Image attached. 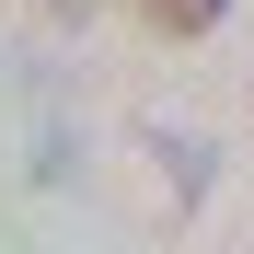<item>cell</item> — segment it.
Wrapping results in <instances>:
<instances>
[{"label":"cell","mask_w":254,"mask_h":254,"mask_svg":"<svg viewBox=\"0 0 254 254\" xmlns=\"http://www.w3.org/2000/svg\"><path fill=\"white\" fill-rule=\"evenodd\" d=\"M58 12H69V23H81V12H104V0H58Z\"/></svg>","instance_id":"cell-2"},{"label":"cell","mask_w":254,"mask_h":254,"mask_svg":"<svg viewBox=\"0 0 254 254\" xmlns=\"http://www.w3.org/2000/svg\"><path fill=\"white\" fill-rule=\"evenodd\" d=\"M220 12H231V0H150V23H162V35H208Z\"/></svg>","instance_id":"cell-1"}]
</instances>
